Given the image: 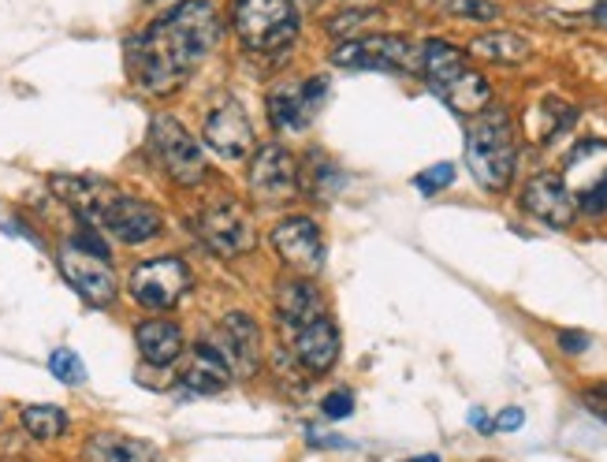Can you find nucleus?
Returning <instances> with one entry per match:
<instances>
[{"mask_svg":"<svg viewBox=\"0 0 607 462\" xmlns=\"http://www.w3.org/2000/svg\"><path fill=\"white\" fill-rule=\"evenodd\" d=\"M224 19L213 0H179L165 15L127 37V75L138 90L165 98L194 75L198 64L216 49Z\"/></svg>","mask_w":607,"mask_h":462,"instance_id":"1","label":"nucleus"},{"mask_svg":"<svg viewBox=\"0 0 607 462\" xmlns=\"http://www.w3.org/2000/svg\"><path fill=\"white\" fill-rule=\"evenodd\" d=\"M467 165L485 191H507L518 168L515 124L507 109H485L470 116L467 127Z\"/></svg>","mask_w":607,"mask_h":462,"instance_id":"2","label":"nucleus"},{"mask_svg":"<svg viewBox=\"0 0 607 462\" xmlns=\"http://www.w3.org/2000/svg\"><path fill=\"white\" fill-rule=\"evenodd\" d=\"M232 26L246 53L280 56L299 42V8L295 0H235Z\"/></svg>","mask_w":607,"mask_h":462,"instance_id":"3","label":"nucleus"},{"mask_svg":"<svg viewBox=\"0 0 607 462\" xmlns=\"http://www.w3.org/2000/svg\"><path fill=\"white\" fill-rule=\"evenodd\" d=\"M56 261H60L64 280H68L90 306L116 303V277H112L109 247L98 239V232L82 228L79 235H71L60 247V253H56Z\"/></svg>","mask_w":607,"mask_h":462,"instance_id":"4","label":"nucleus"},{"mask_svg":"<svg viewBox=\"0 0 607 462\" xmlns=\"http://www.w3.org/2000/svg\"><path fill=\"white\" fill-rule=\"evenodd\" d=\"M331 64L347 71H421V45L400 34H362L336 45Z\"/></svg>","mask_w":607,"mask_h":462,"instance_id":"5","label":"nucleus"},{"mask_svg":"<svg viewBox=\"0 0 607 462\" xmlns=\"http://www.w3.org/2000/svg\"><path fill=\"white\" fill-rule=\"evenodd\" d=\"M194 232L202 239L205 250H213L216 258H239V253L258 247V228L254 216L243 210L235 198H221V202L205 205L194 216Z\"/></svg>","mask_w":607,"mask_h":462,"instance_id":"6","label":"nucleus"},{"mask_svg":"<svg viewBox=\"0 0 607 462\" xmlns=\"http://www.w3.org/2000/svg\"><path fill=\"white\" fill-rule=\"evenodd\" d=\"M149 149H154L157 165L172 176V183L198 187L205 179L202 146H198V138L176 116H154V124H149Z\"/></svg>","mask_w":607,"mask_h":462,"instance_id":"7","label":"nucleus"},{"mask_svg":"<svg viewBox=\"0 0 607 462\" xmlns=\"http://www.w3.org/2000/svg\"><path fill=\"white\" fill-rule=\"evenodd\" d=\"M131 298L142 309H154V314H165L172 309L179 298L187 295L191 288V269H187L183 258H154V261H142V266L131 269Z\"/></svg>","mask_w":607,"mask_h":462,"instance_id":"8","label":"nucleus"},{"mask_svg":"<svg viewBox=\"0 0 607 462\" xmlns=\"http://www.w3.org/2000/svg\"><path fill=\"white\" fill-rule=\"evenodd\" d=\"M205 343L221 354V362L227 365V373L235 381H250L261 370V333H258V320L250 314H239V309L227 314L216 325V333L205 336Z\"/></svg>","mask_w":607,"mask_h":462,"instance_id":"9","label":"nucleus"},{"mask_svg":"<svg viewBox=\"0 0 607 462\" xmlns=\"http://www.w3.org/2000/svg\"><path fill=\"white\" fill-rule=\"evenodd\" d=\"M246 183H250L254 202L265 205V210H277V205L299 194V187H302L299 160L291 157V149H283L277 143L261 146L250 165V179H246Z\"/></svg>","mask_w":607,"mask_h":462,"instance_id":"10","label":"nucleus"},{"mask_svg":"<svg viewBox=\"0 0 607 462\" xmlns=\"http://www.w3.org/2000/svg\"><path fill=\"white\" fill-rule=\"evenodd\" d=\"M328 101V79H306V82H280L269 90V120L277 131L299 135L317 120L321 105Z\"/></svg>","mask_w":607,"mask_h":462,"instance_id":"11","label":"nucleus"},{"mask_svg":"<svg viewBox=\"0 0 607 462\" xmlns=\"http://www.w3.org/2000/svg\"><path fill=\"white\" fill-rule=\"evenodd\" d=\"M272 250L280 253L283 266H291L302 277H313L325 266V235H321L317 221L310 216H288L272 228Z\"/></svg>","mask_w":607,"mask_h":462,"instance_id":"12","label":"nucleus"},{"mask_svg":"<svg viewBox=\"0 0 607 462\" xmlns=\"http://www.w3.org/2000/svg\"><path fill=\"white\" fill-rule=\"evenodd\" d=\"M202 138H205V146L224 160H243L254 149V143H258V138H254L250 116H246V109L239 101H224V105H216L209 112L202 124Z\"/></svg>","mask_w":607,"mask_h":462,"instance_id":"13","label":"nucleus"},{"mask_svg":"<svg viewBox=\"0 0 607 462\" xmlns=\"http://www.w3.org/2000/svg\"><path fill=\"white\" fill-rule=\"evenodd\" d=\"M521 210L529 216H537L540 224H548V228H571L574 216H577V202L574 194L566 191V183L552 172H540L526 183V191H521Z\"/></svg>","mask_w":607,"mask_h":462,"instance_id":"14","label":"nucleus"},{"mask_svg":"<svg viewBox=\"0 0 607 462\" xmlns=\"http://www.w3.org/2000/svg\"><path fill=\"white\" fill-rule=\"evenodd\" d=\"M101 232H109L112 239L127 243V247H138V243H149L160 232V213L149 202H138L131 194H116L109 202V210L101 213Z\"/></svg>","mask_w":607,"mask_h":462,"instance_id":"15","label":"nucleus"},{"mask_svg":"<svg viewBox=\"0 0 607 462\" xmlns=\"http://www.w3.org/2000/svg\"><path fill=\"white\" fill-rule=\"evenodd\" d=\"M295 358L310 373H328L339 358V333L328 317H313L295 328Z\"/></svg>","mask_w":607,"mask_h":462,"instance_id":"16","label":"nucleus"},{"mask_svg":"<svg viewBox=\"0 0 607 462\" xmlns=\"http://www.w3.org/2000/svg\"><path fill=\"white\" fill-rule=\"evenodd\" d=\"M277 309H280V320L295 333L299 325H306L313 317H325V298L313 280L306 277H291L283 280L277 288Z\"/></svg>","mask_w":607,"mask_h":462,"instance_id":"17","label":"nucleus"},{"mask_svg":"<svg viewBox=\"0 0 607 462\" xmlns=\"http://www.w3.org/2000/svg\"><path fill=\"white\" fill-rule=\"evenodd\" d=\"M179 384L191 395H221L227 392V384H232V373H227V365L221 362V354L202 339V343L194 347L191 362L179 373Z\"/></svg>","mask_w":607,"mask_h":462,"instance_id":"18","label":"nucleus"},{"mask_svg":"<svg viewBox=\"0 0 607 462\" xmlns=\"http://www.w3.org/2000/svg\"><path fill=\"white\" fill-rule=\"evenodd\" d=\"M135 343L149 365H172L179 351H183V333H179L176 320L154 317V320H142L135 328Z\"/></svg>","mask_w":607,"mask_h":462,"instance_id":"19","label":"nucleus"},{"mask_svg":"<svg viewBox=\"0 0 607 462\" xmlns=\"http://www.w3.org/2000/svg\"><path fill=\"white\" fill-rule=\"evenodd\" d=\"M87 462H160V451L146 440L123 437V432H98V437L87 440V451H82Z\"/></svg>","mask_w":607,"mask_h":462,"instance_id":"20","label":"nucleus"},{"mask_svg":"<svg viewBox=\"0 0 607 462\" xmlns=\"http://www.w3.org/2000/svg\"><path fill=\"white\" fill-rule=\"evenodd\" d=\"M436 98H440L451 112H459V116H477V112H485L492 105V87L481 71L467 68L454 82L436 90Z\"/></svg>","mask_w":607,"mask_h":462,"instance_id":"21","label":"nucleus"},{"mask_svg":"<svg viewBox=\"0 0 607 462\" xmlns=\"http://www.w3.org/2000/svg\"><path fill=\"white\" fill-rule=\"evenodd\" d=\"M470 56L515 68V64H526L529 56H533V45H529L518 31H485L470 42Z\"/></svg>","mask_w":607,"mask_h":462,"instance_id":"22","label":"nucleus"},{"mask_svg":"<svg viewBox=\"0 0 607 462\" xmlns=\"http://www.w3.org/2000/svg\"><path fill=\"white\" fill-rule=\"evenodd\" d=\"M467 68H470L467 53H462L459 45H448V42H425L421 45V75L432 87V93L443 90L448 82H454Z\"/></svg>","mask_w":607,"mask_h":462,"instance_id":"23","label":"nucleus"},{"mask_svg":"<svg viewBox=\"0 0 607 462\" xmlns=\"http://www.w3.org/2000/svg\"><path fill=\"white\" fill-rule=\"evenodd\" d=\"M23 429L31 432L34 440H60L68 432L71 418L64 407H53V403H34V407H23Z\"/></svg>","mask_w":607,"mask_h":462,"instance_id":"24","label":"nucleus"},{"mask_svg":"<svg viewBox=\"0 0 607 462\" xmlns=\"http://www.w3.org/2000/svg\"><path fill=\"white\" fill-rule=\"evenodd\" d=\"M310 176H313L310 191H313V194H321V198L336 194L339 187H344V172H339V168L331 165L328 157H321V154H310ZM310 176H306V172H299V179H310Z\"/></svg>","mask_w":607,"mask_h":462,"instance_id":"25","label":"nucleus"},{"mask_svg":"<svg viewBox=\"0 0 607 462\" xmlns=\"http://www.w3.org/2000/svg\"><path fill=\"white\" fill-rule=\"evenodd\" d=\"M376 19H381L376 8H347L344 15H331L325 26L331 37H362V26H373Z\"/></svg>","mask_w":607,"mask_h":462,"instance_id":"26","label":"nucleus"},{"mask_svg":"<svg viewBox=\"0 0 607 462\" xmlns=\"http://www.w3.org/2000/svg\"><path fill=\"white\" fill-rule=\"evenodd\" d=\"M440 8L454 19H473V23H492V19H499L496 0H440Z\"/></svg>","mask_w":607,"mask_h":462,"instance_id":"27","label":"nucleus"},{"mask_svg":"<svg viewBox=\"0 0 607 462\" xmlns=\"http://www.w3.org/2000/svg\"><path fill=\"white\" fill-rule=\"evenodd\" d=\"M49 370L56 381H64V384H82L87 381V365H82V358L68 351V347H60V351H53L49 354Z\"/></svg>","mask_w":607,"mask_h":462,"instance_id":"28","label":"nucleus"},{"mask_svg":"<svg viewBox=\"0 0 607 462\" xmlns=\"http://www.w3.org/2000/svg\"><path fill=\"white\" fill-rule=\"evenodd\" d=\"M454 183V165H448V160H440V165L425 168V172L414 176V187L421 194H436V191H448V187Z\"/></svg>","mask_w":607,"mask_h":462,"instance_id":"29","label":"nucleus"},{"mask_svg":"<svg viewBox=\"0 0 607 462\" xmlns=\"http://www.w3.org/2000/svg\"><path fill=\"white\" fill-rule=\"evenodd\" d=\"M321 410H325L328 421H344V418H350V410H355V395H350L347 388L328 392L325 399H321Z\"/></svg>","mask_w":607,"mask_h":462,"instance_id":"30","label":"nucleus"},{"mask_svg":"<svg viewBox=\"0 0 607 462\" xmlns=\"http://www.w3.org/2000/svg\"><path fill=\"white\" fill-rule=\"evenodd\" d=\"M582 403L589 407L596 418L604 421L607 426V381H600V384H589V388L582 392Z\"/></svg>","mask_w":607,"mask_h":462,"instance_id":"31","label":"nucleus"},{"mask_svg":"<svg viewBox=\"0 0 607 462\" xmlns=\"http://www.w3.org/2000/svg\"><path fill=\"white\" fill-rule=\"evenodd\" d=\"M582 210H585V213H593V216H596V213H607V176L593 187L589 194L582 198Z\"/></svg>","mask_w":607,"mask_h":462,"instance_id":"32","label":"nucleus"},{"mask_svg":"<svg viewBox=\"0 0 607 462\" xmlns=\"http://www.w3.org/2000/svg\"><path fill=\"white\" fill-rule=\"evenodd\" d=\"M492 426L504 429V432H515V429L526 426V414H521L518 407H507V410H499V414H496V421H492Z\"/></svg>","mask_w":607,"mask_h":462,"instance_id":"33","label":"nucleus"},{"mask_svg":"<svg viewBox=\"0 0 607 462\" xmlns=\"http://www.w3.org/2000/svg\"><path fill=\"white\" fill-rule=\"evenodd\" d=\"M559 347H563L566 354H582L585 347H589V336L585 333H559Z\"/></svg>","mask_w":607,"mask_h":462,"instance_id":"34","label":"nucleus"},{"mask_svg":"<svg viewBox=\"0 0 607 462\" xmlns=\"http://www.w3.org/2000/svg\"><path fill=\"white\" fill-rule=\"evenodd\" d=\"M470 426H473V429H481V432H492V429H496V426H492V421H488V414L481 410V407H473V410H470Z\"/></svg>","mask_w":607,"mask_h":462,"instance_id":"35","label":"nucleus"},{"mask_svg":"<svg viewBox=\"0 0 607 462\" xmlns=\"http://www.w3.org/2000/svg\"><path fill=\"white\" fill-rule=\"evenodd\" d=\"M593 19H600V23H607V0H600V4L593 8Z\"/></svg>","mask_w":607,"mask_h":462,"instance_id":"36","label":"nucleus"},{"mask_svg":"<svg viewBox=\"0 0 607 462\" xmlns=\"http://www.w3.org/2000/svg\"><path fill=\"white\" fill-rule=\"evenodd\" d=\"M411 462H440L436 455H421V459H411Z\"/></svg>","mask_w":607,"mask_h":462,"instance_id":"37","label":"nucleus"}]
</instances>
